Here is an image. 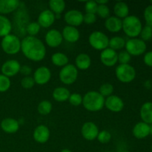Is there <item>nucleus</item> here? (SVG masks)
<instances>
[{
	"instance_id": "nucleus-1",
	"label": "nucleus",
	"mask_w": 152,
	"mask_h": 152,
	"mask_svg": "<svg viewBox=\"0 0 152 152\" xmlns=\"http://www.w3.org/2000/svg\"><path fill=\"white\" fill-rule=\"evenodd\" d=\"M21 50L24 56L34 62H40L46 55V48L42 40L28 36L21 40Z\"/></svg>"
},
{
	"instance_id": "nucleus-50",
	"label": "nucleus",
	"mask_w": 152,
	"mask_h": 152,
	"mask_svg": "<svg viewBox=\"0 0 152 152\" xmlns=\"http://www.w3.org/2000/svg\"><path fill=\"white\" fill-rule=\"evenodd\" d=\"M150 3H151V5H152V0H151V1H150Z\"/></svg>"
},
{
	"instance_id": "nucleus-7",
	"label": "nucleus",
	"mask_w": 152,
	"mask_h": 152,
	"mask_svg": "<svg viewBox=\"0 0 152 152\" xmlns=\"http://www.w3.org/2000/svg\"><path fill=\"white\" fill-rule=\"evenodd\" d=\"M126 50L131 56H138L145 53L147 45L145 42L139 38L129 39L126 42Z\"/></svg>"
},
{
	"instance_id": "nucleus-12",
	"label": "nucleus",
	"mask_w": 152,
	"mask_h": 152,
	"mask_svg": "<svg viewBox=\"0 0 152 152\" xmlns=\"http://www.w3.org/2000/svg\"><path fill=\"white\" fill-rule=\"evenodd\" d=\"M33 78L36 84L39 86L47 84L51 78L50 70L45 66L39 67L35 71Z\"/></svg>"
},
{
	"instance_id": "nucleus-34",
	"label": "nucleus",
	"mask_w": 152,
	"mask_h": 152,
	"mask_svg": "<svg viewBox=\"0 0 152 152\" xmlns=\"http://www.w3.org/2000/svg\"><path fill=\"white\" fill-rule=\"evenodd\" d=\"M96 14L102 19H108L110 16V9L106 4H98Z\"/></svg>"
},
{
	"instance_id": "nucleus-46",
	"label": "nucleus",
	"mask_w": 152,
	"mask_h": 152,
	"mask_svg": "<svg viewBox=\"0 0 152 152\" xmlns=\"http://www.w3.org/2000/svg\"><path fill=\"white\" fill-rule=\"evenodd\" d=\"M96 2L97 3V4H106L108 2V0H103V1H96Z\"/></svg>"
},
{
	"instance_id": "nucleus-40",
	"label": "nucleus",
	"mask_w": 152,
	"mask_h": 152,
	"mask_svg": "<svg viewBox=\"0 0 152 152\" xmlns=\"http://www.w3.org/2000/svg\"><path fill=\"white\" fill-rule=\"evenodd\" d=\"M98 4L96 1H86L85 4V10L86 13H94L96 14L97 10Z\"/></svg>"
},
{
	"instance_id": "nucleus-9",
	"label": "nucleus",
	"mask_w": 152,
	"mask_h": 152,
	"mask_svg": "<svg viewBox=\"0 0 152 152\" xmlns=\"http://www.w3.org/2000/svg\"><path fill=\"white\" fill-rule=\"evenodd\" d=\"M99 132L97 126L93 122H86L82 126L81 134L86 140L92 141L96 140Z\"/></svg>"
},
{
	"instance_id": "nucleus-30",
	"label": "nucleus",
	"mask_w": 152,
	"mask_h": 152,
	"mask_svg": "<svg viewBox=\"0 0 152 152\" xmlns=\"http://www.w3.org/2000/svg\"><path fill=\"white\" fill-rule=\"evenodd\" d=\"M48 5L50 10L54 14H61L65 8V2L63 0H50Z\"/></svg>"
},
{
	"instance_id": "nucleus-33",
	"label": "nucleus",
	"mask_w": 152,
	"mask_h": 152,
	"mask_svg": "<svg viewBox=\"0 0 152 152\" xmlns=\"http://www.w3.org/2000/svg\"><path fill=\"white\" fill-rule=\"evenodd\" d=\"M40 28L41 27L37 23V22H30V23H28L26 25L25 30H26V32L29 34V36H31V37H35L40 31Z\"/></svg>"
},
{
	"instance_id": "nucleus-15",
	"label": "nucleus",
	"mask_w": 152,
	"mask_h": 152,
	"mask_svg": "<svg viewBox=\"0 0 152 152\" xmlns=\"http://www.w3.org/2000/svg\"><path fill=\"white\" fill-rule=\"evenodd\" d=\"M45 40L48 46L50 48H56L62 44L63 38L60 31L56 29H51L46 33Z\"/></svg>"
},
{
	"instance_id": "nucleus-49",
	"label": "nucleus",
	"mask_w": 152,
	"mask_h": 152,
	"mask_svg": "<svg viewBox=\"0 0 152 152\" xmlns=\"http://www.w3.org/2000/svg\"><path fill=\"white\" fill-rule=\"evenodd\" d=\"M121 152H130V151H121Z\"/></svg>"
},
{
	"instance_id": "nucleus-44",
	"label": "nucleus",
	"mask_w": 152,
	"mask_h": 152,
	"mask_svg": "<svg viewBox=\"0 0 152 152\" xmlns=\"http://www.w3.org/2000/svg\"><path fill=\"white\" fill-rule=\"evenodd\" d=\"M144 63L148 67H151L152 68V50L151 51L146 52L144 55L143 57Z\"/></svg>"
},
{
	"instance_id": "nucleus-36",
	"label": "nucleus",
	"mask_w": 152,
	"mask_h": 152,
	"mask_svg": "<svg viewBox=\"0 0 152 152\" xmlns=\"http://www.w3.org/2000/svg\"><path fill=\"white\" fill-rule=\"evenodd\" d=\"M96 139L102 144L108 143L111 140V134L108 131L102 130L99 132Z\"/></svg>"
},
{
	"instance_id": "nucleus-26",
	"label": "nucleus",
	"mask_w": 152,
	"mask_h": 152,
	"mask_svg": "<svg viewBox=\"0 0 152 152\" xmlns=\"http://www.w3.org/2000/svg\"><path fill=\"white\" fill-rule=\"evenodd\" d=\"M53 98L59 102H63L68 100L71 93L68 88L65 87H57L53 90Z\"/></svg>"
},
{
	"instance_id": "nucleus-16",
	"label": "nucleus",
	"mask_w": 152,
	"mask_h": 152,
	"mask_svg": "<svg viewBox=\"0 0 152 152\" xmlns=\"http://www.w3.org/2000/svg\"><path fill=\"white\" fill-rule=\"evenodd\" d=\"M50 130L45 125H39L34 131L33 137L34 140L40 144H44L48 142L50 138Z\"/></svg>"
},
{
	"instance_id": "nucleus-11",
	"label": "nucleus",
	"mask_w": 152,
	"mask_h": 152,
	"mask_svg": "<svg viewBox=\"0 0 152 152\" xmlns=\"http://www.w3.org/2000/svg\"><path fill=\"white\" fill-rule=\"evenodd\" d=\"M21 65L17 60L10 59L3 63L1 65V74L7 77H11L16 75L20 71Z\"/></svg>"
},
{
	"instance_id": "nucleus-37",
	"label": "nucleus",
	"mask_w": 152,
	"mask_h": 152,
	"mask_svg": "<svg viewBox=\"0 0 152 152\" xmlns=\"http://www.w3.org/2000/svg\"><path fill=\"white\" fill-rule=\"evenodd\" d=\"M140 36L141 37V39L144 42L148 41V40L151 39L152 38V27L148 26V25H145V26L142 27Z\"/></svg>"
},
{
	"instance_id": "nucleus-45",
	"label": "nucleus",
	"mask_w": 152,
	"mask_h": 152,
	"mask_svg": "<svg viewBox=\"0 0 152 152\" xmlns=\"http://www.w3.org/2000/svg\"><path fill=\"white\" fill-rule=\"evenodd\" d=\"M31 72H32V69H31V67L28 66V65H25L21 66L19 73L23 74V75H25V77H28V76L31 74Z\"/></svg>"
},
{
	"instance_id": "nucleus-18",
	"label": "nucleus",
	"mask_w": 152,
	"mask_h": 152,
	"mask_svg": "<svg viewBox=\"0 0 152 152\" xmlns=\"http://www.w3.org/2000/svg\"><path fill=\"white\" fill-rule=\"evenodd\" d=\"M62 35L63 39L70 43H75L80 39V34L79 30L75 27L65 26L62 29Z\"/></svg>"
},
{
	"instance_id": "nucleus-8",
	"label": "nucleus",
	"mask_w": 152,
	"mask_h": 152,
	"mask_svg": "<svg viewBox=\"0 0 152 152\" xmlns=\"http://www.w3.org/2000/svg\"><path fill=\"white\" fill-rule=\"evenodd\" d=\"M59 80L65 85H72L78 77V70L75 65L68 64L62 67L59 74Z\"/></svg>"
},
{
	"instance_id": "nucleus-17",
	"label": "nucleus",
	"mask_w": 152,
	"mask_h": 152,
	"mask_svg": "<svg viewBox=\"0 0 152 152\" xmlns=\"http://www.w3.org/2000/svg\"><path fill=\"white\" fill-rule=\"evenodd\" d=\"M55 14L50 10H45L39 13L37 23L40 27L47 28L51 26L55 21Z\"/></svg>"
},
{
	"instance_id": "nucleus-3",
	"label": "nucleus",
	"mask_w": 152,
	"mask_h": 152,
	"mask_svg": "<svg viewBox=\"0 0 152 152\" xmlns=\"http://www.w3.org/2000/svg\"><path fill=\"white\" fill-rule=\"evenodd\" d=\"M142 25L140 19L136 16L129 15L123 20V29L125 34L130 39L137 38L140 34Z\"/></svg>"
},
{
	"instance_id": "nucleus-27",
	"label": "nucleus",
	"mask_w": 152,
	"mask_h": 152,
	"mask_svg": "<svg viewBox=\"0 0 152 152\" xmlns=\"http://www.w3.org/2000/svg\"><path fill=\"white\" fill-rule=\"evenodd\" d=\"M12 31V24L10 19L4 15H0V37H4L10 34Z\"/></svg>"
},
{
	"instance_id": "nucleus-51",
	"label": "nucleus",
	"mask_w": 152,
	"mask_h": 152,
	"mask_svg": "<svg viewBox=\"0 0 152 152\" xmlns=\"http://www.w3.org/2000/svg\"><path fill=\"white\" fill-rule=\"evenodd\" d=\"M151 151H152V144H151Z\"/></svg>"
},
{
	"instance_id": "nucleus-24",
	"label": "nucleus",
	"mask_w": 152,
	"mask_h": 152,
	"mask_svg": "<svg viewBox=\"0 0 152 152\" xmlns=\"http://www.w3.org/2000/svg\"><path fill=\"white\" fill-rule=\"evenodd\" d=\"M75 66L80 70H87L91 65V57L86 53H81L77 55L75 59Z\"/></svg>"
},
{
	"instance_id": "nucleus-20",
	"label": "nucleus",
	"mask_w": 152,
	"mask_h": 152,
	"mask_svg": "<svg viewBox=\"0 0 152 152\" xmlns=\"http://www.w3.org/2000/svg\"><path fill=\"white\" fill-rule=\"evenodd\" d=\"M1 129L7 134H14L19 129V123L16 120L10 117L4 118L1 122Z\"/></svg>"
},
{
	"instance_id": "nucleus-42",
	"label": "nucleus",
	"mask_w": 152,
	"mask_h": 152,
	"mask_svg": "<svg viewBox=\"0 0 152 152\" xmlns=\"http://www.w3.org/2000/svg\"><path fill=\"white\" fill-rule=\"evenodd\" d=\"M144 19L146 22V25L152 27V5L147 6L144 10L143 13Z\"/></svg>"
},
{
	"instance_id": "nucleus-25",
	"label": "nucleus",
	"mask_w": 152,
	"mask_h": 152,
	"mask_svg": "<svg viewBox=\"0 0 152 152\" xmlns=\"http://www.w3.org/2000/svg\"><path fill=\"white\" fill-rule=\"evenodd\" d=\"M114 12L115 16L120 19H124L129 16V7L124 1H118L114 4Z\"/></svg>"
},
{
	"instance_id": "nucleus-6",
	"label": "nucleus",
	"mask_w": 152,
	"mask_h": 152,
	"mask_svg": "<svg viewBox=\"0 0 152 152\" xmlns=\"http://www.w3.org/2000/svg\"><path fill=\"white\" fill-rule=\"evenodd\" d=\"M90 45L97 50H103L108 48L109 39L106 34L101 31H94L88 37Z\"/></svg>"
},
{
	"instance_id": "nucleus-19",
	"label": "nucleus",
	"mask_w": 152,
	"mask_h": 152,
	"mask_svg": "<svg viewBox=\"0 0 152 152\" xmlns=\"http://www.w3.org/2000/svg\"><path fill=\"white\" fill-rule=\"evenodd\" d=\"M132 134L137 139H145L150 134V126L143 122H139L134 126Z\"/></svg>"
},
{
	"instance_id": "nucleus-29",
	"label": "nucleus",
	"mask_w": 152,
	"mask_h": 152,
	"mask_svg": "<svg viewBox=\"0 0 152 152\" xmlns=\"http://www.w3.org/2000/svg\"><path fill=\"white\" fill-rule=\"evenodd\" d=\"M126 40L123 37H114L109 39V42H108V47L109 48L112 49V50H122L123 48H125L126 45Z\"/></svg>"
},
{
	"instance_id": "nucleus-23",
	"label": "nucleus",
	"mask_w": 152,
	"mask_h": 152,
	"mask_svg": "<svg viewBox=\"0 0 152 152\" xmlns=\"http://www.w3.org/2000/svg\"><path fill=\"white\" fill-rule=\"evenodd\" d=\"M142 122L152 125V102H145L142 105L140 111Z\"/></svg>"
},
{
	"instance_id": "nucleus-38",
	"label": "nucleus",
	"mask_w": 152,
	"mask_h": 152,
	"mask_svg": "<svg viewBox=\"0 0 152 152\" xmlns=\"http://www.w3.org/2000/svg\"><path fill=\"white\" fill-rule=\"evenodd\" d=\"M70 104H71L74 106H79L83 103V96L80 94L73 93L71 94L69 98H68Z\"/></svg>"
},
{
	"instance_id": "nucleus-21",
	"label": "nucleus",
	"mask_w": 152,
	"mask_h": 152,
	"mask_svg": "<svg viewBox=\"0 0 152 152\" xmlns=\"http://www.w3.org/2000/svg\"><path fill=\"white\" fill-rule=\"evenodd\" d=\"M105 27L109 32H120L123 29V20L115 16H110L105 19Z\"/></svg>"
},
{
	"instance_id": "nucleus-35",
	"label": "nucleus",
	"mask_w": 152,
	"mask_h": 152,
	"mask_svg": "<svg viewBox=\"0 0 152 152\" xmlns=\"http://www.w3.org/2000/svg\"><path fill=\"white\" fill-rule=\"evenodd\" d=\"M10 85L11 83L10 78L3 74H0V92L2 93L8 91L10 88Z\"/></svg>"
},
{
	"instance_id": "nucleus-43",
	"label": "nucleus",
	"mask_w": 152,
	"mask_h": 152,
	"mask_svg": "<svg viewBox=\"0 0 152 152\" xmlns=\"http://www.w3.org/2000/svg\"><path fill=\"white\" fill-rule=\"evenodd\" d=\"M96 21V15L94 13H86L83 15V22L87 25H92Z\"/></svg>"
},
{
	"instance_id": "nucleus-39",
	"label": "nucleus",
	"mask_w": 152,
	"mask_h": 152,
	"mask_svg": "<svg viewBox=\"0 0 152 152\" xmlns=\"http://www.w3.org/2000/svg\"><path fill=\"white\" fill-rule=\"evenodd\" d=\"M131 59L132 56L126 50H122L118 53V62H120V65L129 64Z\"/></svg>"
},
{
	"instance_id": "nucleus-47",
	"label": "nucleus",
	"mask_w": 152,
	"mask_h": 152,
	"mask_svg": "<svg viewBox=\"0 0 152 152\" xmlns=\"http://www.w3.org/2000/svg\"><path fill=\"white\" fill-rule=\"evenodd\" d=\"M60 152H72V151H71L70 149H68V148H64V149H62Z\"/></svg>"
},
{
	"instance_id": "nucleus-10",
	"label": "nucleus",
	"mask_w": 152,
	"mask_h": 152,
	"mask_svg": "<svg viewBox=\"0 0 152 152\" xmlns=\"http://www.w3.org/2000/svg\"><path fill=\"white\" fill-rule=\"evenodd\" d=\"M64 19L68 26L77 27L80 26L83 22V14L78 10H70L65 13Z\"/></svg>"
},
{
	"instance_id": "nucleus-4",
	"label": "nucleus",
	"mask_w": 152,
	"mask_h": 152,
	"mask_svg": "<svg viewBox=\"0 0 152 152\" xmlns=\"http://www.w3.org/2000/svg\"><path fill=\"white\" fill-rule=\"evenodd\" d=\"M1 46L5 53L15 55L21 50V40L16 35L10 34L3 37Z\"/></svg>"
},
{
	"instance_id": "nucleus-41",
	"label": "nucleus",
	"mask_w": 152,
	"mask_h": 152,
	"mask_svg": "<svg viewBox=\"0 0 152 152\" xmlns=\"http://www.w3.org/2000/svg\"><path fill=\"white\" fill-rule=\"evenodd\" d=\"M35 82L33 77H25L24 78H22V80H21V86L23 88L25 89H31L35 85Z\"/></svg>"
},
{
	"instance_id": "nucleus-22",
	"label": "nucleus",
	"mask_w": 152,
	"mask_h": 152,
	"mask_svg": "<svg viewBox=\"0 0 152 152\" xmlns=\"http://www.w3.org/2000/svg\"><path fill=\"white\" fill-rule=\"evenodd\" d=\"M19 4L18 0H0V13L4 15L12 13L19 7Z\"/></svg>"
},
{
	"instance_id": "nucleus-2",
	"label": "nucleus",
	"mask_w": 152,
	"mask_h": 152,
	"mask_svg": "<svg viewBox=\"0 0 152 152\" xmlns=\"http://www.w3.org/2000/svg\"><path fill=\"white\" fill-rule=\"evenodd\" d=\"M105 98L98 91H91L84 95L82 104L87 111L96 112L100 111L105 107Z\"/></svg>"
},
{
	"instance_id": "nucleus-5",
	"label": "nucleus",
	"mask_w": 152,
	"mask_h": 152,
	"mask_svg": "<svg viewBox=\"0 0 152 152\" xmlns=\"http://www.w3.org/2000/svg\"><path fill=\"white\" fill-rule=\"evenodd\" d=\"M115 75L117 80L123 83H129L136 77V70L129 64L119 65L115 69Z\"/></svg>"
},
{
	"instance_id": "nucleus-13",
	"label": "nucleus",
	"mask_w": 152,
	"mask_h": 152,
	"mask_svg": "<svg viewBox=\"0 0 152 152\" xmlns=\"http://www.w3.org/2000/svg\"><path fill=\"white\" fill-rule=\"evenodd\" d=\"M100 60L106 67L114 66L118 62V53L115 50L108 48L101 52Z\"/></svg>"
},
{
	"instance_id": "nucleus-31",
	"label": "nucleus",
	"mask_w": 152,
	"mask_h": 152,
	"mask_svg": "<svg viewBox=\"0 0 152 152\" xmlns=\"http://www.w3.org/2000/svg\"><path fill=\"white\" fill-rule=\"evenodd\" d=\"M53 108L52 103L48 100H42L39 103L37 111L41 115H48L50 114Z\"/></svg>"
},
{
	"instance_id": "nucleus-32",
	"label": "nucleus",
	"mask_w": 152,
	"mask_h": 152,
	"mask_svg": "<svg viewBox=\"0 0 152 152\" xmlns=\"http://www.w3.org/2000/svg\"><path fill=\"white\" fill-rule=\"evenodd\" d=\"M98 92H99L104 98H107L113 94V92H114V86L109 83H103V84L99 87V91Z\"/></svg>"
},
{
	"instance_id": "nucleus-14",
	"label": "nucleus",
	"mask_w": 152,
	"mask_h": 152,
	"mask_svg": "<svg viewBox=\"0 0 152 152\" xmlns=\"http://www.w3.org/2000/svg\"><path fill=\"white\" fill-rule=\"evenodd\" d=\"M105 106L112 112L118 113L124 108V102L120 96L112 94L105 99Z\"/></svg>"
},
{
	"instance_id": "nucleus-28",
	"label": "nucleus",
	"mask_w": 152,
	"mask_h": 152,
	"mask_svg": "<svg viewBox=\"0 0 152 152\" xmlns=\"http://www.w3.org/2000/svg\"><path fill=\"white\" fill-rule=\"evenodd\" d=\"M68 57L62 52H56L51 56V62L57 67H64L68 64Z\"/></svg>"
},
{
	"instance_id": "nucleus-48",
	"label": "nucleus",
	"mask_w": 152,
	"mask_h": 152,
	"mask_svg": "<svg viewBox=\"0 0 152 152\" xmlns=\"http://www.w3.org/2000/svg\"><path fill=\"white\" fill-rule=\"evenodd\" d=\"M150 134L152 136V125H150Z\"/></svg>"
}]
</instances>
